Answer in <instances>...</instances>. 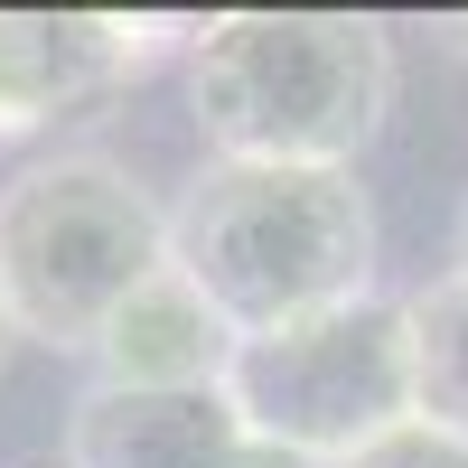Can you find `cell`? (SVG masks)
Here are the masks:
<instances>
[{
    "label": "cell",
    "instance_id": "8",
    "mask_svg": "<svg viewBox=\"0 0 468 468\" xmlns=\"http://www.w3.org/2000/svg\"><path fill=\"white\" fill-rule=\"evenodd\" d=\"M403 346H412V421L468 441V282L403 291Z\"/></svg>",
    "mask_w": 468,
    "mask_h": 468
},
{
    "label": "cell",
    "instance_id": "4",
    "mask_svg": "<svg viewBox=\"0 0 468 468\" xmlns=\"http://www.w3.org/2000/svg\"><path fill=\"white\" fill-rule=\"evenodd\" d=\"M225 412L244 421V441L282 450L300 468H337L366 441L412 421V346H403V300H346L319 319L234 337L225 356Z\"/></svg>",
    "mask_w": 468,
    "mask_h": 468
},
{
    "label": "cell",
    "instance_id": "3",
    "mask_svg": "<svg viewBox=\"0 0 468 468\" xmlns=\"http://www.w3.org/2000/svg\"><path fill=\"white\" fill-rule=\"evenodd\" d=\"M169 262V216L103 150L28 160L0 187V300L28 346H75Z\"/></svg>",
    "mask_w": 468,
    "mask_h": 468
},
{
    "label": "cell",
    "instance_id": "5",
    "mask_svg": "<svg viewBox=\"0 0 468 468\" xmlns=\"http://www.w3.org/2000/svg\"><path fill=\"white\" fill-rule=\"evenodd\" d=\"M169 48V19H103V10H0V141H28L66 112L103 103L112 85Z\"/></svg>",
    "mask_w": 468,
    "mask_h": 468
},
{
    "label": "cell",
    "instance_id": "10",
    "mask_svg": "<svg viewBox=\"0 0 468 468\" xmlns=\"http://www.w3.org/2000/svg\"><path fill=\"white\" fill-rule=\"evenodd\" d=\"M450 282H468V197H459V225H450Z\"/></svg>",
    "mask_w": 468,
    "mask_h": 468
},
{
    "label": "cell",
    "instance_id": "7",
    "mask_svg": "<svg viewBox=\"0 0 468 468\" xmlns=\"http://www.w3.org/2000/svg\"><path fill=\"white\" fill-rule=\"evenodd\" d=\"M244 459V421L225 394H122V384H85L66 412V468H234Z\"/></svg>",
    "mask_w": 468,
    "mask_h": 468
},
{
    "label": "cell",
    "instance_id": "2",
    "mask_svg": "<svg viewBox=\"0 0 468 468\" xmlns=\"http://www.w3.org/2000/svg\"><path fill=\"white\" fill-rule=\"evenodd\" d=\"M169 262L234 337H262L375 291V197L356 169L207 160L169 207Z\"/></svg>",
    "mask_w": 468,
    "mask_h": 468
},
{
    "label": "cell",
    "instance_id": "11",
    "mask_svg": "<svg viewBox=\"0 0 468 468\" xmlns=\"http://www.w3.org/2000/svg\"><path fill=\"white\" fill-rule=\"evenodd\" d=\"M234 468H300V459H282V450H262V441H244V459Z\"/></svg>",
    "mask_w": 468,
    "mask_h": 468
},
{
    "label": "cell",
    "instance_id": "6",
    "mask_svg": "<svg viewBox=\"0 0 468 468\" xmlns=\"http://www.w3.org/2000/svg\"><path fill=\"white\" fill-rule=\"evenodd\" d=\"M94 384H122V394H207L225 384L234 356V328L207 309V291L187 282L178 262H160L150 282L94 328Z\"/></svg>",
    "mask_w": 468,
    "mask_h": 468
},
{
    "label": "cell",
    "instance_id": "9",
    "mask_svg": "<svg viewBox=\"0 0 468 468\" xmlns=\"http://www.w3.org/2000/svg\"><path fill=\"white\" fill-rule=\"evenodd\" d=\"M337 468H468V441L431 431V421H403V431H384V441H366L356 459H337Z\"/></svg>",
    "mask_w": 468,
    "mask_h": 468
},
{
    "label": "cell",
    "instance_id": "1",
    "mask_svg": "<svg viewBox=\"0 0 468 468\" xmlns=\"http://www.w3.org/2000/svg\"><path fill=\"white\" fill-rule=\"evenodd\" d=\"M394 37L346 10H234L187 48V112L207 160L356 169L394 122Z\"/></svg>",
    "mask_w": 468,
    "mask_h": 468
},
{
    "label": "cell",
    "instance_id": "12",
    "mask_svg": "<svg viewBox=\"0 0 468 468\" xmlns=\"http://www.w3.org/2000/svg\"><path fill=\"white\" fill-rule=\"evenodd\" d=\"M10 346H19V328H10V300H0V375H10Z\"/></svg>",
    "mask_w": 468,
    "mask_h": 468
}]
</instances>
